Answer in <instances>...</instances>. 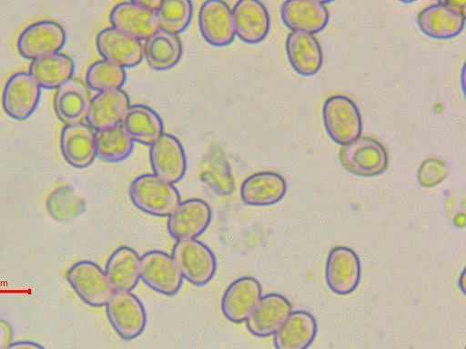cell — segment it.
I'll return each mask as SVG.
<instances>
[{
  "mask_svg": "<svg viewBox=\"0 0 466 349\" xmlns=\"http://www.w3.org/2000/svg\"><path fill=\"white\" fill-rule=\"evenodd\" d=\"M128 193L137 209L157 217H168L181 202L180 194L175 185L154 174H145L135 178Z\"/></svg>",
  "mask_w": 466,
  "mask_h": 349,
  "instance_id": "6da1fadb",
  "label": "cell"
},
{
  "mask_svg": "<svg viewBox=\"0 0 466 349\" xmlns=\"http://www.w3.org/2000/svg\"><path fill=\"white\" fill-rule=\"evenodd\" d=\"M339 160L347 171L364 177L381 174L389 165L384 145L370 136H360L343 145L339 149Z\"/></svg>",
  "mask_w": 466,
  "mask_h": 349,
  "instance_id": "7a4b0ae2",
  "label": "cell"
},
{
  "mask_svg": "<svg viewBox=\"0 0 466 349\" xmlns=\"http://www.w3.org/2000/svg\"><path fill=\"white\" fill-rule=\"evenodd\" d=\"M325 129L339 145H346L360 136L362 119L354 101L344 95L328 97L322 108Z\"/></svg>",
  "mask_w": 466,
  "mask_h": 349,
  "instance_id": "3957f363",
  "label": "cell"
},
{
  "mask_svg": "<svg viewBox=\"0 0 466 349\" xmlns=\"http://www.w3.org/2000/svg\"><path fill=\"white\" fill-rule=\"evenodd\" d=\"M66 278L78 298L91 307L106 306L115 293L105 271L92 261L76 262Z\"/></svg>",
  "mask_w": 466,
  "mask_h": 349,
  "instance_id": "277c9868",
  "label": "cell"
},
{
  "mask_svg": "<svg viewBox=\"0 0 466 349\" xmlns=\"http://www.w3.org/2000/svg\"><path fill=\"white\" fill-rule=\"evenodd\" d=\"M171 255L183 278L193 285L207 284L216 274L215 254L208 245L197 239L177 241Z\"/></svg>",
  "mask_w": 466,
  "mask_h": 349,
  "instance_id": "5b68a950",
  "label": "cell"
},
{
  "mask_svg": "<svg viewBox=\"0 0 466 349\" xmlns=\"http://www.w3.org/2000/svg\"><path fill=\"white\" fill-rule=\"evenodd\" d=\"M66 40V31L59 23L44 19L35 21L22 30L17 38L16 47L22 57L33 61L60 53Z\"/></svg>",
  "mask_w": 466,
  "mask_h": 349,
  "instance_id": "8992f818",
  "label": "cell"
},
{
  "mask_svg": "<svg viewBox=\"0 0 466 349\" xmlns=\"http://www.w3.org/2000/svg\"><path fill=\"white\" fill-rule=\"evenodd\" d=\"M106 313L112 328L123 340L138 337L146 328V309L131 292H115L106 304Z\"/></svg>",
  "mask_w": 466,
  "mask_h": 349,
  "instance_id": "52a82bcc",
  "label": "cell"
},
{
  "mask_svg": "<svg viewBox=\"0 0 466 349\" xmlns=\"http://www.w3.org/2000/svg\"><path fill=\"white\" fill-rule=\"evenodd\" d=\"M159 2L125 1L110 12L111 26L140 41L159 29L156 9Z\"/></svg>",
  "mask_w": 466,
  "mask_h": 349,
  "instance_id": "ba28073f",
  "label": "cell"
},
{
  "mask_svg": "<svg viewBox=\"0 0 466 349\" xmlns=\"http://www.w3.org/2000/svg\"><path fill=\"white\" fill-rule=\"evenodd\" d=\"M417 24L420 31L434 39H451L461 34L465 25V7L458 2L431 4L420 11Z\"/></svg>",
  "mask_w": 466,
  "mask_h": 349,
  "instance_id": "9c48e42d",
  "label": "cell"
},
{
  "mask_svg": "<svg viewBox=\"0 0 466 349\" xmlns=\"http://www.w3.org/2000/svg\"><path fill=\"white\" fill-rule=\"evenodd\" d=\"M41 89L29 73L17 72L11 75L2 92L4 111L15 120H26L38 106Z\"/></svg>",
  "mask_w": 466,
  "mask_h": 349,
  "instance_id": "30bf717a",
  "label": "cell"
},
{
  "mask_svg": "<svg viewBox=\"0 0 466 349\" xmlns=\"http://www.w3.org/2000/svg\"><path fill=\"white\" fill-rule=\"evenodd\" d=\"M140 279L155 292L172 296L180 290L184 278L172 255L152 250L140 257Z\"/></svg>",
  "mask_w": 466,
  "mask_h": 349,
  "instance_id": "8fae6325",
  "label": "cell"
},
{
  "mask_svg": "<svg viewBox=\"0 0 466 349\" xmlns=\"http://www.w3.org/2000/svg\"><path fill=\"white\" fill-rule=\"evenodd\" d=\"M360 275V261L354 250L338 245L329 251L325 265V279L331 292L339 295L351 294L358 287Z\"/></svg>",
  "mask_w": 466,
  "mask_h": 349,
  "instance_id": "7c38bea8",
  "label": "cell"
},
{
  "mask_svg": "<svg viewBox=\"0 0 466 349\" xmlns=\"http://www.w3.org/2000/svg\"><path fill=\"white\" fill-rule=\"evenodd\" d=\"M212 219L209 204L199 198L180 202L167 217V227L177 241L197 239L208 227Z\"/></svg>",
  "mask_w": 466,
  "mask_h": 349,
  "instance_id": "4fadbf2b",
  "label": "cell"
},
{
  "mask_svg": "<svg viewBox=\"0 0 466 349\" xmlns=\"http://www.w3.org/2000/svg\"><path fill=\"white\" fill-rule=\"evenodd\" d=\"M149 160L154 174L170 184L179 182L186 174L184 147L171 134L164 133L150 145Z\"/></svg>",
  "mask_w": 466,
  "mask_h": 349,
  "instance_id": "5bb4252c",
  "label": "cell"
},
{
  "mask_svg": "<svg viewBox=\"0 0 466 349\" xmlns=\"http://www.w3.org/2000/svg\"><path fill=\"white\" fill-rule=\"evenodd\" d=\"M96 45L103 59L125 69L137 65L143 59L141 41L112 26L98 32Z\"/></svg>",
  "mask_w": 466,
  "mask_h": 349,
  "instance_id": "9a60e30c",
  "label": "cell"
},
{
  "mask_svg": "<svg viewBox=\"0 0 466 349\" xmlns=\"http://www.w3.org/2000/svg\"><path fill=\"white\" fill-rule=\"evenodd\" d=\"M261 296L262 288L256 278H238L225 290L221 299V311L228 321L234 324L244 323Z\"/></svg>",
  "mask_w": 466,
  "mask_h": 349,
  "instance_id": "2e32d148",
  "label": "cell"
},
{
  "mask_svg": "<svg viewBox=\"0 0 466 349\" xmlns=\"http://www.w3.org/2000/svg\"><path fill=\"white\" fill-rule=\"evenodd\" d=\"M59 145L64 159L75 168H86L96 157V131L87 124L65 125Z\"/></svg>",
  "mask_w": 466,
  "mask_h": 349,
  "instance_id": "e0dca14e",
  "label": "cell"
},
{
  "mask_svg": "<svg viewBox=\"0 0 466 349\" xmlns=\"http://www.w3.org/2000/svg\"><path fill=\"white\" fill-rule=\"evenodd\" d=\"M198 25L205 41L213 46H225L235 39L232 10L223 1L204 2L198 13Z\"/></svg>",
  "mask_w": 466,
  "mask_h": 349,
  "instance_id": "ac0fdd59",
  "label": "cell"
},
{
  "mask_svg": "<svg viewBox=\"0 0 466 349\" xmlns=\"http://www.w3.org/2000/svg\"><path fill=\"white\" fill-rule=\"evenodd\" d=\"M292 312L290 302L282 294L261 296L246 321L248 330L257 337L273 335Z\"/></svg>",
  "mask_w": 466,
  "mask_h": 349,
  "instance_id": "d6986e66",
  "label": "cell"
},
{
  "mask_svg": "<svg viewBox=\"0 0 466 349\" xmlns=\"http://www.w3.org/2000/svg\"><path fill=\"white\" fill-rule=\"evenodd\" d=\"M231 10L236 36L248 44H258L266 38L269 32L270 18L261 2L240 0Z\"/></svg>",
  "mask_w": 466,
  "mask_h": 349,
  "instance_id": "ffe728a7",
  "label": "cell"
},
{
  "mask_svg": "<svg viewBox=\"0 0 466 349\" xmlns=\"http://www.w3.org/2000/svg\"><path fill=\"white\" fill-rule=\"evenodd\" d=\"M288 185L277 172L260 171L248 176L241 184L239 194L242 202L251 206H268L281 201Z\"/></svg>",
  "mask_w": 466,
  "mask_h": 349,
  "instance_id": "44dd1931",
  "label": "cell"
},
{
  "mask_svg": "<svg viewBox=\"0 0 466 349\" xmlns=\"http://www.w3.org/2000/svg\"><path fill=\"white\" fill-rule=\"evenodd\" d=\"M130 105L122 89L97 92L90 100L86 120L95 131L110 128L121 124Z\"/></svg>",
  "mask_w": 466,
  "mask_h": 349,
  "instance_id": "7402d4cb",
  "label": "cell"
},
{
  "mask_svg": "<svg viewBox=\"0 0 466 349\" xmlns=\"http://www.w3.org/2000/svg\"><path fill=\"white\" fill-rule=\"evenodd\" d=\"M283 23L292 31L316 34L328 25L329 15L324 2L317 0H288L280 7Z\"/></svg>",
  "mask_w": 466,
  "mask_h": 349,
  "instance_id": "603a6c76",
  "label": "cell"
},
{
  "mask_svg": "<svg viewBox=\"0 0 466 349\" xmlns=\"http://www.w3.org/2000/svg\"><path fill=\"white\" fill-rule=\"evenodd\" d=\"M286 53L293 69L304 76L317 74L323 63L318 39L307 32L291 31L286 39Z\"/></svg>",
  "mask_w": 466,
  "mask_h": 349,
  "instance_id": "cb8c5ba5",
  "label": "cell"
},
{
  "mask_svg": "<svg viewBox=\"0 0 466 349\" xmlns=\"http://www.w3.org/2000/svg\"><path fill=\"white\" fill-rule=\"evenodd\" d=\"M88 87L82 81L71 78L59 86L54 95V110L66 125L83 123L90 104Z\"/></svg>",
  "mask_w": 466,
  "mask_h": 349,
  "instance_id": "d4e9b609",
  "label": "cell"
},
{
  "mask_svg": "<svg viewBox=\"0 0 466 349\" xmlns=\"http://www.w3.org/2000/svg\"><path fill=\"white\" fill-rule=\"evenodd\" d=\"M318 324L305 310L292 311L273 334L276 349H308L316 338Z\"/></svg>",
  "mask_w": 466,
  "mask_h": 349,
  "instance_id": "484cf974",
  "label": "cell"
},
{
  "mask_svg": "<svg viewBox=\"0 0 466 349\" xmlns=\"http://www.w3.org/2000/svg\"><path fill=\"white\" fill-rule=\"evenodd\" d=\"M105 274L115 292H131L140 280V256L128 246H119L108 257Z\"/></svg>",
  "mask_w": 466,
  "mask_h": 349,
  "instance_id": "4316f807",
  "label": "cell"
},
{
  "mask_svg": "<svg viewBox=\"0 0 466 349\" xmlns=\"http://www.w3.org/2000/svg\"><path fill=\"white\" fill-rule=\"evenodd\" d=\"M120 125L134 142L148 146L164 134L161 117L145 105H130Z\"/></svg>",
  "mask_w": 466,
  "mask_h": 349,
  "instance_id": "83f0119b",
  "label": "cell"
},
{
  "mask_svg": "<svg viewBox=\"0 0 466 349\" xmlns=\"http://www.w3.org/2000/svg\"><path fill=\"white\" fill-rule=\"evenodd\" d=\"M182 55V43L177 35L158 29L143 44V58L157 71L174 67Z\"/></svg>",
  "mask_w": 466,
  "mask_h": 349,
  "instance_id": "f1b7e54d",
  "label": "cell"
},
{
  "mask_svg": "<svg viewBox=\"0 0 466 349\" xmlns=\"http://www.w3.org/2000/svg\"><path fill=\"white\" fill-rule=\"evenodd\" d=\"M75 63L63 53L49 55L31 61L29 74L41 88L57 89L73 77Z\"/></svg>",
  "mask_w": 466,
  "mask_h": 349,
  "instance_id": "f546056e",
  "label": "cell"
},
{
  "mask_svg": "<svg viewBox=\"0 0 466 349\" xmlns=\"http://www.w3.org/2000/svg\"><path fill=\"white\" fill-rule=\"evenodd\" d=\"M134 143L121 125L96 131V156L107 163L127 158L133 151Z\"/></svg>",
  "mask_w": 466,
  "mask_h": 349,
  "instance_id": "4dcf8cb0",
  "label": "cell"
},
{
  "mask_svg": "<svg viewBox=\"0 0 466 349\" xmlns=\"http://www.w3.org/2000/svg\"><path fill=\"white\" fill-rule=\"evenodd\" d=\"M46 208L53 220L67 223L82 214L85 202L71 186L61 185L48 194Z\"/></svg>",
  "mask_w": 466,
  "mask_h": 349,
  "instance_id": "1f68e13d",
  "label": "cell"
},
{
  "mask_svg": "<svg viewBox=\"0 0 466 349\" xmlns=\"http://www.w3.org/2000/svg\"><path fill=\"white\" fill-rule=\"evenodd\" d=\"M124 67L110 61L100 59L92 63L86 73V85L88 88L103 92L121 89L126 82Z\"/></svg>",
  "mask_w": 466,
  "mask_h": 349,
  "instance_id": "d6a6232c",
  "label": "cell"
},
{
  "mask_svg": "<svg viewBox=\"0 0 466 349\" xmlns=\"http://www.w3.org/2000/svg\"><path fill=\"white\" fill-rule=\"evenodd\" d=\"M192 3L188 0H162L157 9L160 29L178 35L187 29L192 17Z\"/></svg>",
  "mask_w": 466,
  "mask_h": 349,
  "instance_id": "836d02e7",
  "label": "cell"
},
{
  "mask_svg": "<svg viewBox=\"0 0 466 349\" xmlns=\"http://www.w3.org/2000/svg\"><path fill=\"white\" fill-rule=\"evenodd\" d=\"M449 175L447 164L435 157L427 158L421 162L417 171L418 183L426 188L441 184Z\"/></svg>",
  "mask_w": 466,
  "mask_h": 349,
  "instance_id": "e575fe53",
  "label": "cell"
},
{
  "mask_svg": "<svg viewBox=\"0 0 466 349\" xmlns=\"http://www.w3.org/2000/svg\"><path fill=\"white\" fill-rule=\"evenodd\" d=\"M14 330L12 324L0 318V349H8L13 343Z\"/></svg>",
  "mask_w": 466,
  "mask_h": 349,
  "instance_id": "d590c367",
  "label": "cell"
},
{
  "mask_svg": "<svg viewBox=\"0 0 466 349\" xmlns=\"http://www.w3.org/2000/svg\"><path fill=\"white\" fill-rule=\"evenodd\" d=\"M8 349H46L42 344L33 341H16L13 342Z\"/></svg>",
  "mask_w": 466,
  "mask_h": 349,
  "instance_id": "8d00e7d4",
  "label": "cell"
},
{
  "mask_svg": "<svg viewBox=\"0 0 466 349\" xmlns=\"http://www.w3.org/2000/svg\"><path fill=\"white\" fill-rule=\"evenodd\" d=\"M458 287L463 294H466V269L465 268L462 269V271L459 276Z\"/></svg>",
  "mask_w": 466,
  "mask_h": 349,
  "instance_id": "74e56055",
  "label": "cell"
}]
</instances>
